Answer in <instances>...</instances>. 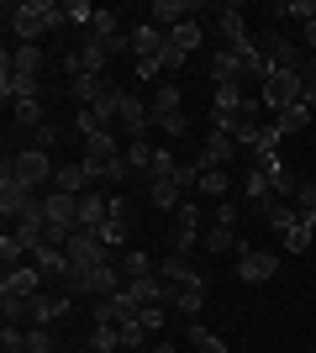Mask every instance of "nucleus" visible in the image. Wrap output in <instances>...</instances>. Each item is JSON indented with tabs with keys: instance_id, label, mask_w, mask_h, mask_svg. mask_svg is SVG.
Wrapping results in <instances>:
<instances>
[{
	"instance_id": "1",
	"label": "nucleus",
	"mask_w": 316,
	"mask_h": 353,
	"mask_svg": "<svg viewBox=\"0 0 316 353\" xmlns=\"http://www.w3.org/2000/svg\"><path fill=\"white\" fill-rule=\"evenodd\" d=\"M121 285H127V274H121V264H116V253H105L101 264H90V269H69L63 274V295H116Z\"/></svg>"
},
{
	"instance_id": "2",
	"label": "nucleus",
	"mask_w": 316,
	"mask_h": 353,
	"mask_svg": "<svg viewBox=\"0 0 316 353\" xmlns=\"http://www.w3.org/2000/svg\"><path fill=\"white\" fill-rule=\"evenodd\" d=\"M301 95H306V79L295 69H274L269 79H264V111H274V117H285Z\"/></svg>"
},
{
	"instance_id": "3",
	"label": "nucleus",
	"mask_w": 316,
	"mask_h": 353,
	"mask_svg": "<svg viewBox=\"0 0 316 353\" xmlns=\"http://www.w3.org/2000/svg\"><path fill=\"white\" fill-rule=\"evenodd\" d=\"M6 169H11L16 179H27L32 190H37V185H48V179L59 174V169H53V159H48L43 148H32V143H27V148H16L11 159H6Z\"/></svg>"
},
{
	"instance_id": "4",
	"label": "nucleus",
	"mask_w": 316,
	"mask_h": 353,
	"mask_svg": "<svg viewBox=\"0 0 316 353\" xmlns=\"http://www.w3.org/2000/svg\"><path fill=\"white\" fill-rule=\"evenodd\" d=\"M6 21L21 43H37L48 32V0H21V6H6Z\"/></svg>"
},
{
	"instance_id": "5",
	"label": "nucleus",
	"mask_w": 316,
	"mask_h": 353,
	"mask_svg": "<svg viewBox=\"0 0 316 353\" xmlns=\"http://www.w3.org/2000/svg\"><path fill=\"white\" fill-rule=\"evenodd\" d=\"M274 274H280V253H258V248H248V243H238V280L242 285H269Z\"/></svg>"
},
{
	"instance_id": "6",
	"label": "nucleus",
	"mask_w": 316,
	"mask_h": 353,
	"mask_svg": "<svg viewBox=\"0 0 316 353\" xmlns=\"http://www.w3.org/2000/svg\"><path fill=\"white\" fill-rule=\"evenodd\" d=\"M116 121H121V132H127V143H137L153 127L148 101H137V90H116Z\"/></svg>"
},
{
	"instance_id": "7",
	"label": "nucleus",
	"mask_w": 316,
	"mask_h": 353,
	"mask_svg": "<svg viewBox=\"0 0 316 353\" xmlns=\"http://www.w3.org/2000/svg\"><path fill=\"white\" fill-rule=\"evenodd\" d=\"M37 201H43V195L32 190L27 179H16L11 169L0 174V211H6V221H16L21 211H32V206H37Z\"/></svg>"
},
{
	"instance_id": "8",
	"label": "nucleus",
	"mask_w": 316,
	"mask_h": 353,
	"mask_svg": "<svg viewBox=\"0 0 316 353\" xmlns=\"http://www.w3.org/2000/svg\"><path fill=\"white\" fill-rule=\"evenodd\" d=\"M63 253H69V264H74V269H90V264H101L111 248L101 243L95 227H74V237H69V248H63Z\"/></svg>"
},
{
	"instance_id": "9",
	"label": "nucleus",
	"mask_w": 316,
	"mask_h": 353,
	"mask_svg": "<svg viewBox=\"0 0 316 353\" xmlns=\"http://www.w3.org/2000/svg\"><path fill=\"white\" fill-rule=\"evenodd\" d=\"M43 216H48V227H59V232H74V227H79V195L48 190V195H43Z\"/></svg>"
},
{
	"instance_id": "10",
	"label": "nucleus",
	"mask_w": 316,
	"mask_h": 353,
	"mask_svg": "<svg viewBox=\"0 0 316 353\" xmlns=\"http://www.w3.org/2000/svg\"><path fill=\"white\" fill-rule=\"evenodd\" d=\"M69 95L90 111V105L111 101V95H116V85H105V74H74V79H69Z\"/></svg>"
},
{
	"instance_id": "11",
	"label": "nucleus",
	"mask_w": 316,
	"mask_h": 353,
	"mask_svg": "<svg viewBox=\"0 0 316 353\" xmlns=\"http://www.w3.org/2000/svg\"><path fill=\"white\" fill-rule=\"evenodd\" d=\"M0 295H21V301H32V295H43V269L37 264H16L6 269V280H0Z\"/></svg>"
},
{
	"instance_id": "12",
	"label": "nucleus",
	"mask_w": 316,
	"mask_h": 353,
	"mask_svg": "<svg viewBox=\"0 0 316 353\" xmlns=\"http://www.w3.org/2000/svg\"><path fill=\"white\" fill-rule=\"evenodd\" d=\"M232 153H238V137L211 132V137H206V148H200V153H196L190 163H196L200 174H206V169H227V159H232Z\"/></svg>"
},
{
	"instance_id": "13",
	"label": "nucleus",
	"mask_w": 316,
	"mask_h": 353,
	"mask_svg": "<svg viewBox=\"0 0 316 353\" xmlns=\"http://www.w3.org/2000/svg\"><path fill=\"white\" fill-rule=\"evenodd\" d=\"M69 316V295H32L27 301V322L32 327H53Z\"/></svg>"
},
{
	"instance_id": "14",
	"label": "nucleus",
	"mask_w": 316,
	"mask_h": 353,
	"mask_svg": "<svg viewBox=\"0 0 316 353\" xmlns=\"http://www.w3.org/2000/svg\"><path fill=\"white\" fill-rule=\"evenodd\" d=\"M148 16H153V27L174 32L180 21H196V0H153Z\"/></svg>"
},
{
	"instance_id": "15",
	"label": "nucleus",
	"mask_w": 316,
	"mask_h": 353,
	"mask_svg": "<svg viewBox=\"0 0 316 353\" xmlns=\"http://www.w3.org/2000/svg\"><path fill=\"white\" fill-rule=\"evenodd\" d=\"M37 74H21V69H11V63H0V95L6 101H37Z\"/></svg>"
},
{
	"instance_id": "16",
	"label": "nucleus",
	"mask_w": 316,
	"mask_h": 353,
	"mask_svg": "<svg viewBox=\"0 0 316 353\" xmlns=\"http://www.w3.org/2000/svg\"><path fill=\"white\" fill-rule=\"evenodd\" d=\"M222 43L232 48V53H242V48L253 43V37H248V16H242V6H222Z\"/></svg>"
},
{
	"instance_id": "17",
	"label": "nucleus",
	"mask_w": 316,
	"mask_h": 353,
	"mask_svg": "<svg viewBox=\"0 0 316 353\" xmlns=\"http://www.w3.org/2000/svg\"><path fill=\"white\" fill-rule=\"evenodd\" d=\"M264 53H269V63H274V69H295V74L306 69V53H301L295 43H290V37H264Z\"/></svg>"
},
{
	"instance_id": "18",
	"label": "nucleus",
	"mask_w": 316,
	"mask_h": 353,
	"mask_svg": "<svg viewBox=\"0 0 316 353\" xmlns=\"http://www.w3.org/2000/svg\"><path fill=\"white\" fill-rule=\"evenodd\" d=\"M90 185H95V174L85 163H63L59 174H53V190H63V195H85Z\"/></svg>"
},
{
	"instance_id": "19",
	"label": "nucleus",
	"mask_w": 316,
	"mask_h": 353,
	"mask_svg": "<svg viewBox=\"0 0 316 353\" xmlns=\"http://www.w3.org/2000/svg\"><path fill=\"white\" fill-rule=\"evenodd\" d=\"M169 43L164 27H153V21H143V27H132V53L137 59H158V48Z\"/></svg>"
},
{
	"instance_id": "20",
	"label": "nucleus",
	"mask_w": 316,
	"mask_h": 353,
	"mask_svg": "<svg viewBox=\"0 0 316 353\" xmlns=\"http://www.w3.org/2000/svg\"><path fill=\"white\" fill-rule=\"evenodd\" d=\"M242 190H248V201H253L258 211H269V206H280V195H274V179L264 174V169H253V174L242 179Z\"/></svg>"
},
{
	"instance_id": "21",
	"label": "nucleus",
	"mask_w": 316,
	"mask_h": 353,
	"mask_svg": "<svg viewBox=\"0 0 316 353\" xmlns=\"http://www.w3.org/2000/svg\"><path fill=\"white\" fill-rule=\"evenodd\" d=\"M211 79L216 85H242V63L232 48H216V59H211Z\"/></svg>"
},
{
	"instance_id": "22",
	"label": "nucleus",
	"mask_w": 316,
	"mask_h": 353,
	"mask_svg": "<svg viewBox=\"0 0 316 353\" xmlns=\"http://www.w3.org/2000/svg\"><path fill=\"white\" fill-rule=\"evenodd\" d=\"M169 306H174V311H185V316H196V311L206 306V280H196V285H174Z\"/></svg>"
},
{
	"instance_id": "23",
	"label": "nucleus",
	"mask_w": 316,
	"mask_h": 353,
	"mask_svg": "<svg viewBox=\"0 0 316 353\" xmlns=\"http://www.w3.org/2000/svg\"><path fill=\"white\" fill-rule=\"evenodd\" d=\"M238 243H242V237L232 232V227H222V221H211L206 232H200V248H206V253H238Z\"/></svg>"
},
{
	"instance_id": "24",
	"label": "nucleus",
	"mask_w": 316,
	"mask_h": 353,
	"mask_svg": "<svg viewBox=\"0 0 316 353\" xmlns=\"http://www.w3.org/2000/svg\"><path fill=\"white\" fill-rule=\"evenodd\" d=\"M185 95H180V85H164V90H153V101H148V117L153 121H164V117H174V111H185Z\"/></svg>"
},
{
	"instance_id": "25",
	"label": "nucleus",
	"mask_w": 316,
	"mask_h": 353,
	"mask_svg": "<svg viewBox=\"0 0 316 353\" xmlns=\"http://www.w3.org/2000/svg\"><path fill=\"white\" fill-rule=\"evenodd\" d=\"M116 264H121V274H127V280H143V274H158V264H153V259H148L143 248H121V253H116Z\"/></svg>"
},
{
	"instance_id": "26",
	"label": "nucleus",
	"mask_w": 316,
	"mask_h": 353,
	"mask_svg": "<svg viewBox=\"0 0 316 353\" xmlns=\"http://www.w3.org/2000/svg\"><path fill=\"white\" fill-rule=\"evenodd\" d=\"M11 117H16V127H21L27 137L48 127V117H43V101H16V105H11Z\"/></svg>"
},
{
	"instance_id": "27",
	"label": "nucleus",
	"mask_w": 316,
	"mask_h": 353,
	"mask_svg": "<svg viewBox=\"0 0 316 353\" xmlns=\"http://www.w3.org/2000/svg\"><path fill=\"white\" fill-rule=\"evenodd\" d=\"M105 216H111V201H105V195H95V190L79 195V227H101Z\"/></svg>"
},
{
	"instance_id": "28",
	"label": "nucleus",
	"mask_w": 316,
	"mask_h": 353,
	"mask_svg": "<svg viewBox=\"0 0 316 353\" xmlns=\"http://www.w3.org/2000/svg\"><path fill=\"white\" fill-rule=\"evenodd\" d=\"M148 201L158 211H180V185L174 179H148Z\"/></svg>"
},
{
	"instance_id": "29",
	"label": "nucleus",
	"mask_w": 316,
	"mask_h": 353,
	"mask_svg": "<svg viewBox=\"0 0 316 353\" xmlns=\"http://www.w3.org/2000/svg\"><path fill=\"white\" fill-rule=\"evenodd\" d=\"M200 37H206V27H200V21H180V27L169 32V43L180 48L185 59H190V53H196V48H200Z\"/></svg>"
},
{
	"instance_id": "30",
	"label": "nucleus",
	"mask_w": 316,
	"mask_h": 353,
	"mask_svg": "<svg viewBox=\"0 0 316 353\" xmlns=\"http://www.w3.org/2000/svg\"><path fill=\"white\" fill-rule=\"evenodd\" d=\"M264 221H269V232H280V243H285V232L295 227V221H301V211L290 206V201H280V206H269V211H264Z\"/></svg>"
},
{
	"instance_id": "31",
	"label": "nucleus",
	"mask_w": 316,
	"mask_h": 353,
	"mask_svg": "<svg viewBox=\"0 0 316 353\" xmlns=\"http://www.w3.org/2000/svg\"><path fill=\"white\" fill-rule=\"evenodd\" d=\"M6 63L21 69V74H37V69H43V48H37V43H21L16 53H6Z\"/></svg>"
},
{
	"instance_id": "32",
	"label": "nucleus",
	"mask_w": 316,
	"mask_h": 353,
	"mask_svg": "<svg viewBox=\"0 0 316 353\" xmlns=\"http://www.w3.org/2000/svg\"><path fill=\"white\" fill-rule=\"evenodd\" d=\"M158 274H164L169 285H196V280H200V269H190L185 259H174V253H169L164 264H158Z\"/></svg>"
},
{
	"instance_id": "33",
	"label": "nucleus",
	"mask_w": 316,
	"mask_h": 353,
	"mask_svg": "<svg viewBox=\"0 0 316 353\" xmlns=\"http://www.w3.org/2000/svg\"><path fill=\"white\" fill-rule=\"evenodd\" d=\"M196 190L206 195V201H227V190H232V179H227V169H206Z\"/></svg>"
},
{
	"instance_id": "34",
	"label": "nucleus",
	"mask_w": 316,
	"mask_h": 353,
	"mask_svg": "<svg viewBox=\"0 0 316 353\" xmlns=\"http://www.w3.org/2000/svg\"><path fill=\"white\" fill-rule=\"evenodd\" d=\"M174 232H180V237H200V206H196V201H180V211H174Z\"/></svg>"
},
{
	"instance_id": "35",
	"label": "nucleus",
	"mask_w": 316,
	"mask_h": 353,
	"mask_svg": "<svg viewBox=\"0 0 316 353\" xmlns=\"http://www.w3.org/2000/svg\"><path fill=\"white\" fill-rule=\"evenodd\" d=\"M185 338H190V348H196V353H227V343L216 338L211 327H200V322H190V332H185Z\"/></svg>"
},
{
	"instance_id": "36",
	"label": "nucleus",
	"mask_w": 316,
	"mask_h": 353,
	"mask_svg": "<svg viewBox=\"0 0 316 353\" xmlns=\"http://www.w3.org/2000/svg\"><path fill=\"white\" fill-rule=\"evenodd\" d=\"M306 121H311V105H306V101H295V105L285 111V117H274V127H280V132L290 137V132H301Z\"/></svg>"
},
{
	"instance_id": "37",
	"label": "nucleus",
	"mask_w": 316,
	"mask_h": 353,
	"mask_svg": "<svg viewBox=\"0 0 316 353\" xmlns=\"http://www.w3.org/2000/svg\"><path fill=\"white\" fill-rule=\"evenodd\" d=\"M127 163H132V174H148V169H153V143H148V137L127 143Z\"/></svg>"
},
{
	"instance_id": "38",
	"label": "nucleus",
	"mask_w": 316,
	"mask_h": 353,
	"mask_svg": "<svg viewBox=\"0 0 316 353\" xmlns=\"http://www.w3.org/2000/svg\"><path fill=\"white\" fill-rule=\"evenodd\" d=\"M311 243H316V227H311V221H295V227L285 232V253H306Z\"/></svg>"
},
{
	"instance_id": "39",
	"label": "nucleus",
	"mask_w": 316,
	"mask_h": 353,
	"mask_svg": "<svg viewBox=\"0 0 316 353\" xmlns=\"http://www.w3.org/2000/svg\"><path fill=\"white\" fill-rule=\"evenodd\" d=\"M63 21H69V27H85V32H90L95 6H90V0H63Z\"/></svg>"
},
{
	"instance_id": "40",
	"label": "nucleus",
	"mask_w": 316,
	"mask_h": 353,
	"mask_svg": "<svg viewBox=\"0 0 316 353\" xmlns=\"http://www.w3.org/2000/svg\"><path fill=\"white\" fill-rule=\"evenodd\" d=\"M27 243H21V237H16V232H6V237H0V264H6V269H16V264H21V259H27Z\"/></svg>"
},
{
	"instance_id": "41",
	"label": "nucleus",
	"mask_w": 316,
	"mask_h": 353,
	"mask_svg": "<svg viewBox=\"0 0 316 353\" xmlns=\"http://www.w3.org/2000/svg\"><path fill=\"white\" fill-rule=\"evenodd\" d=\"M180 174V159L169 153V148H153V169H148V179H174Z\"/></svg>"
},
{
	"instance_id": "42",
	"label": "nucleus",
	"mask_w": 316,
	"mask_h": 353,
	"mask_svg": "<svg viewBox=\"0 0 316 353\" xmlns=\"http://www.w3.org/2000/svg\"><path fill=\"white\" fill-rule=\"evenodd\" d=\"M274 16H290V21H316V0H285V6H274Z\"/></svg>"
},
{
	"instance_id": "43",
	"label": "nucleus",
	"mask_w": 316,
	"mask_h": 353,
	"mask_svg": "<svg viewBox=\"0 0 316 353\" xmlns=\"http://www.w3.org/2000/svg\"><path fill=\"white\" fill-rule=\"evenodd\" d=\"M27 353H59L53 327H27Z\"/></svg>"
},
{
	"instance_id": "44",
	"label": "nucleus",
	"mask_w": 316,
	"mask_h": 353,
	"mask_svg": "<svg viewBox=\"0 0 316 353\" xmlns=\"http://www.w3.org/2000/svg\"><path fill=\"white\" fill-rule=\"evenodd\" d=\"M121 32V21H116V11H95V21H90V37H101V43H111Z\"/></svg>"
},
{
	"instance_id": "45",
	"label": "nucleus",
	"mask_w": 316,
	"mask_h": 353,
	"mask_svg": "<svg viewBox=\"0 0 316 353\" xmlns=\"http://www.w3.org/2000/svg\"><path fill=\"white\" fill-rule=\"evenodd\" d=\"M90 348H95V353L121 348V327H90Z\"/></svg>"
},
{
	"instance_id": "46",
	"label": "nucleus",
	"mask_w": 316,
	"mask_h": 353,
	"mask_svg": "<svg viewBox=\"0 0 316 353\" xmlns=\"http://www.w3.org/2000/svg\"><path fill=\"white\" fill-rule=\"evenodd\" d=\"M95 179H111V185H121V179L132 174V163H127V153H121V159H111V163H101V169H90Z\"/></svg>"
},
{
	"instance_id": "47",
	"label": "nucleus",
	"mask_w": 316,
	"mask_h": 353,
	"mask_svg": "<svg viewBox=\"0 0 316 353\" xmlns=\"http://www.w3.org/2000/svg\"><path fill=\"white\" fill-rule=\"evenodd\" d=\"M295 211H301V221H311V227H316V185H301V195H295Z\"/></svg>"
},
{
	"instance_id": "48",
	"label": "nucleus",
	"mask_w": 316,
	"mask_h": 353,
	"mask_svg": "<svg viewBox=\"0 0 316 353\" xmlns=\"http://www.w3.org/2000/svg\"><path fill=\"white\" fill-rule=\"evenodd\" d=\"M164 311H169V306H143V311H137V322H143V332H148V338L164 327Z\"/></svg>"
},
{
	"instance_id": "49",
	"label": "nucleus",
	"mask_w": 316,
	"mask_h": 353,
	"mask_svg": "<svg viewBox=\"0 0 316 353\" xmlns=\"http://www.w3.org/2000/svg\"><path fill=\"white\" fill-rule=\"evenodd\" d=\"M143 343H148L143 322H121V348H143Z\"/></svg>"
},
{
	"instance_id": "50",
	"label": "nucleus",
	"mask_w": 316,
	"mask_h": 353,
	"mask_svg": "<svg viewBox=\"0 0 316 353\" xmlns=\"http://www.w3.org/2000/svg\"><path fill=\"white\" fill-rule=\"evenodd\" d=\"M158 132H169V137H185V111H174V117H164V121H153Z\"/></svg>"
},
{
	"instance_id": "51",
	"label": "nucleus",
	"mask_w": 316,
	"mask_h": 353,
	"mask_svg": "<svg viewBox=\"0 0 316 353\" xmlns=\"http://www.w3.org/2000/svg\"><path fill=\"white\" fill-rule=\"evenodd\" d=\"M158 63H164V69H180V63H185V53H180L174 43H164V48H158Z\"/></svg>"
},
{
	"instance_id": "52",
	"label": "nucleus",
	"mask_w": 316,
	"mask_h": 353,
	"mask_svg": "<svg viewBox=\"0 0 316 353\" xmlns=\"http://www.w3.org/2000/svg\"><path fill=\"white\" fill-rule=\"evenodd\" d=\"M216 221H222V227H238V206H232V201H216Z\"/></svg>"
},
{
	"instance_id": "53",
	"label": "nucleus",
	"mask_w": 316,
	"mask_h": 353,
	"mask_svg": "<svg viewBox=\"0 0 316 353\" xmlns=\"http://www.w3.org/2000/svg\"><path fill=\"white\" fill-rule=\"evenodd\" d=\"M59 27H69V21H63V6H59V0H48V32H59Z\"/></svg>"
},
{
	"instance_id": "54",
	"label": "nucleus",
	"mask_w": 316,
	"mask_h": 353,
	"mask_svg": "<svg viewBox=\"0 0 316 353\" xmlns=\"http://www.w3.org/2000/svg\"><path fill=\"white\" fill-rule=\"evenodd\" d=\"M132 63H137V79H153V74L164 69V63H158V59H132Z\"/></svg>"
},
{
	"instance_id": "55",
	"label": "nucleus",
	"mask_w": 316,
	"mask_h": 353,
	"mask_svg": "<svg viewBox=\"0 0 316 353\" xmlns=\"http://www.w3.org/2000/svg\"><path fill=\"white\" fill-rule=\"evenodd\" d=\"M53 143H59V132H53V127H43V132H32V148H43V153H48Z\"/></svg>"
},
{
	"instance_id": "56",
	"label": "nucleus",
	"mask_w": 316,
	"mask_h": 353,
	"mask_svg": "<svg viewBox=\"0 0 316 353\" xmlns=\"http://www.w3.org/2000/svg\"><path fill=\"white\" fill-rule=\"evenodd\" d=\"M306 105H311V117H316V79H306V95H301Z\"/></svg>"
},
{
	"instance_id": "57",
	"label": "nucleus",
	"mask_w": 316,
	"mask_h": 353,
	"mask_svg": "<svg viewBox=\"0 0 316 353\" xmlns=\"http://www.w3.org/2000/svg\"><path fill=\"white\" fill-rule=\"evenodd\" d=\"M301 79H316V53H306V69H301Z\"/></svg>"
},
{
	"instance_id": "58",
	"label": "nucleus",
	"mask_w": 316,
	"mask_h": 353,
	"mask_svg": "<svg viewBox=\"0 0 316 353\" xmlns=\"http://www.w3.org/2000/svg\"><path fill=\"white\" fill-rule=\"evenodd\" d=\"M153 353H180V348H169V343H158V348H153Z\"/></svg>"
},
{
	"instance_id": "59",
	"label": "nucleus",
	"mask_w": 316,
	"mask_h": 353,
	"mask_svg": "<svg viewBox=\"0 0 316 353\" xmlns=\"http://www.w3.org/2000/svg\"><path fill=\"white\" fill-rule=\"evenodd\" d=\"M6 353H27V348H6Z\"/></svg>"
}]
</instances>
